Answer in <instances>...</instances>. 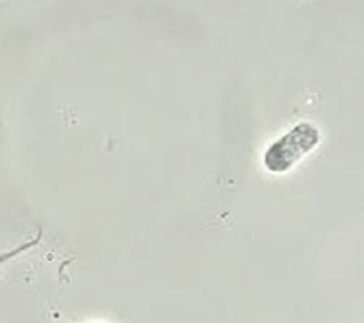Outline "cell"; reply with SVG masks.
Masks as SVG:
<instances>
[{"mask_svg":"<svg viewBox=\"0 0 364 323\" xmlns=\"http://www.w3.org/2000/svg\"><path fill=\"white\" fill-rule=\"evenodd\" d=\"M320 139V131L309 122L295 125L291 131L286 132L266 149L264 157H262L266 170L272 174H286L307 154L313 152Z\"/></svg>","mask_w":364,"mask_h":323,"instance_id":"1","label":"cell"}]
</instances>
